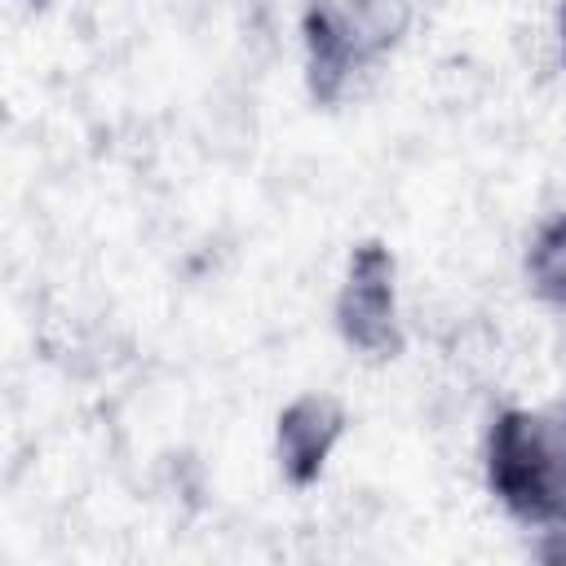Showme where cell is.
<instances>
[{"instance_id": "obj_1", "label": "cell", "mask_w": 566, "mask_h": 566, "mask_svg": "<svg viewBox=\"0 0 566 566\" xmlns=\"http://www.w3.org/2000/svg\"><path fill=\"white\" fill-rule=\"evenodd\" d=\"M486 482L513 517L566 535V402L504 411L491 424Z\"/></svg>"}, {"instance_id": "obj_2", "label": "cell", "mask_w": 566, "mask_h": 566, "mask_svg": "<svg viewBox=\"0 0 566 566\" xmlns=\"http://www.w3.org/2000/svg\"><path fill=\"white\" fill-rule=\"evenodd\" d=\"M411 22V0H310L305 71L318 102H336L367 62L385 57Z\"/></svg>"}, {"instance_id": "obj_3", "label": "cell", "mask_w": 566, "mask_h": 566, "mask_svg": "<svg viewBox=\"0 0 566 566\" xmlns=\"http://www.w3.org/2000/svg\"><path fill=\"white\" fill-rule=\"evenodd\" d=\"M340 336L367 358H394L402 349L398 332V296H394V256L385 243H358L349 256V274L336 296Z\"/></svg>"}, {"instance_id": "obj_4", "label": "cell", "mask_w": 566, "mask_h": 566, "mask_svg": "<svg viewBox=\"0 0 566 566\" xmlns=\"http://www.w3.org/2000/svg\"><path fill=\"white\" fill-rule=\"evenodd\" d=\"M340 433H345V411H340L336 398L305 394V398L287 402L283 416H279V464H283L287 482L310 486L323 473Z\"/></svg>"}, {"instance_id": "obj_5", "label": "cell", "mask_w": 566, "mask_h": 566, "mask_svg": "<svg viewBox=\"0 0 566 566\" xmlns=\"http://www.w3.org/2000/svg\"><path fill=\"white\" fill-rule=\"evenodd\" d=\"M526 279L539 301L566 310V212L548 217L535 230V239L526 248Z\"/></svg>"}, {"instance_id": "obj_6", "label": "cell", "mask_w": 566, "mask_h": 566, "mask_svg": "<svg viewBox=\"0 0 566 566\" xmlns=\"http://www.w3.org/2000/svg\"><path fill=\"white\" fill-rule=\"evenodd\" d=\"M562 44H566V4H562Z\"/></svg>"}, {"instance_id": "obj_7", "label": "cell", "mask_w": 566, "mask_h": 566, "mask_svg": "<svg viewBox=\"0 0 566 566\" xmlns=\"http://www.w3.org/2000/svg\"><path fill=\"white\" fill-rule=\"evenodd\" d=\"M31 4H40V0H31Z\"/></svg>"}]
</instances>
